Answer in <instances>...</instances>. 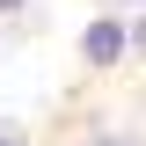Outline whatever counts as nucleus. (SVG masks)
Instances as JSON below:
<instances>
[{"label":"nucleus","instance_id":"obj_4","mask_svg":"<svg viewBox=\"0 0 146 146\" xmlns=\"http://www.w3.org/2000/svg\"><path fill=\"white\" fill-rule=\"evenodd\" d=\"M22 7H29V0H0V22H7V15H22Z\"/></svg>","mask_w":146,"mask_h":146},{"label":"nucleus","instance_id":"obj_5","mask_svg":"<svg viewBox=\"0 0 146 146\" xmlns=\"http://www.w3.org/2000/svg\"><path fill=\"white\" fill-rule=\"evenodd\" d=\"M0 146H22V139H15V131H0Z\"/></svg>","mask_w":146,"mask_h":146},{"label":"nucleus","instance_id":"obj_6","mask_svg":"<svg viewBox=\"0 0 146 146\" xmlns=\"http://www.w3.org/2000/svg\"><path fill=\"white\" fill-rule=\"evenodd\" d=\"M124 7H146V0H124Z\"/></svg>","mask_w":146,"mask_h":146},{"label":"nucleus","instance_id":"obj_1","mask_svg":"<svg viewBox=\"0 0 146 146\" xmlns=\"http://www.w3.org/2000/svg\"><path fill=\"white\" fill-rule=\"evenodd\" d=\"M80 58H88L95 73L124 66V58H131V15H95L88 29H80Z\"/></svg>","mask_w":146,"mask_h":146},{"label":"nucleus","instance_id":"obj_3","mask_svg":"<svg viewBox=\"0 0 146 146\" xmlns=\"http://www.w3.org/2000/svg\"><path fill=\"white\" fill-rule=\"evenodd\" d=\"M131 58H146V7L131 15Z\"/></svg>","mask_w":146,"mask_h":146},{"label":"nucleus","instance_id":"obj_2","mask_svg":"<svg viewBox=\"0 0 146 146\" xmlns=\"http://www.w3.org/2000/svg\"><path fill=\"white\" fill-rule=\"evenodd\" d=\"M80 146H146V139H131V131H88Z\"/></svg>","mask_w":146,"mask_h":146}]
</instances>
